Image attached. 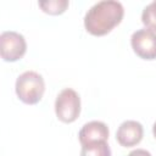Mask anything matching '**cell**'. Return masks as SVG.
Segmentation results:
<instances>
[{
    "label": "cell",
    "mask_w": 156,
    "mask_h": 156,
    "mask_svg": "<svg viewBox=\"0 0 156 156\" xmlns=\"http://www.w3.org/2000/svg\"><path fill=\"white\" fill-rule=\"evenodd\" d=\"M123 5L116 0H102L94 4L84 16V27L93 35H105L121 23Z\"/></svg>",
    "instance_id": "obj_1"
},
{
    "label": "cell",
    "mask_w": 156,
    "mask_h": 156,
    "mask_svg": "<svg viewBox=\"0 0 156 156\" xmlns=\"http://www.w3.org/2000/svg\"><path fill=\"white\" fill-rule=\"evenodd\" d=\"M15 90L22 102L35 105L41 100L45 91L44 78L35 71H26L17 77Z\"/></svg>",
    "instance_id": "obj_2"
},
{
    "label": "cell",
    "mask_w": 156,
    "mask_h": 156,
    "mask_svg": "<svg viewBox=\"0 0 156 156\" xmlns=\"http://www.w3.org/2000/svg\"><path fill=\"white\" fill-rule=\"evenodd\" d=\"M55 113L63 123L74 122L80 113V98L72 88L62 89L55 100Z\"/></svg>",
    "instance_id": "obj_3"
},
{
    "label": "cell",
    "mask_w": 156,
    "mask_h": 156,
    "mask_svg": "<svg viewBox=\"0 0 156 156\" xmlns=\"http://www.w3.org/2000/svg\"><path fill=\"white\" fill-rule=\"evenodd\" d=\"M27 51L24 37L15 30H5L0 35V55L6 62H15Z\"/></svg>",
    "instance_id": "obj_4"
},
{
    "label": "cell",
    "mask_w": 156,
    "mask_h": 156,
    "mask_svg": "<svg viewBox=\"0 0 156 156\" xmlns=\"http://www.w3.org/2000/svg\"><path fill=\"white\" fill-rule=\"evenodd\" d=\"M133 51L144 60L156 58V32L149 28H140L130 37Z\"/></svg>",
    "instance_id": "obj_5"
},
{
    "label": "cell",
    "mask_w": 156,
    "mask_h": 156,
    "mask_svg": "<svg viewBox=\"0 0 156 156\" xmlns=\"http://www.w3.org/2000/svg\"><path fill=\"white\" fill-rule=\"evenodd\" d=\"M143 134H144V128L141 123L133 119H128L119 124L116 132V139L119 145L124 147H130V146H135L141 141Z\"/></svg>",
    "instance_id": "obj_6"
},
{
    "label": "cell",
    "mask_w": 156,
    "mask_h": 156,
    "mask_svg": "<svg viewBox=\"0 0 156 156\" xmlns=\"http://www.w3.org/2000/svg\"><path fill=\"white\" fill-rule=\"evenodd\" d=\"M108 135H110L108 127L101 121H90L85 123L78 133V138L82 145H87L96 141H107Z\"/></svg>",
    "instance_id": "obj_7"
},
{
    "label": "cell",
    "mask_w": 156,
    "mask_h": 156,
    "mask_svg": "<svg viewBox=\"0 0 156 156\" xmlns=\"http://www.w3.org/2000/svg\"><path fill=\"white\" fill-rule=\"evenodd\" d=\"M80 156H111V149L107 141H96L82 145Z\"/></svg>",
    "instance_id": "obj_8"
},
{
    "label": "cell",
    "mask_w": 156,
    "mask_h": 156,
    "mask_svg": "<svg viewBox=\"0 0 156 156\" xmlns=\"http://www.w3.org/2000/svg\"><path fill=\"white\" fill-rule=\"evenodd\" d=\"M41 10L50 15H60L66 11L68 7L67 0H48V1H39L38 2Z\"/></svg>",
    "instance_id": "obj_9"
},
{
    "label": "cell",
    "mask_w": 156,
    "mask_h": 156,
    "mask_svg": "<svg viewBox=\"0 0 156 156\" xmlns=\"http://www.w3.org/2000/svg\"><path fill=\"white\" fill-rule=\"evenodd\" d=\"M141 22L146 28L156 32V0L146 5L141 13Z\"/></svg>",
    "instance_id": "obj_10"
},
{
    "label": "cell",
    "mask_w": 156,
    "mask_h": 156,
    "mask_svg": "<svg viewBox=\"0 0 156 156\" xmlns=\"http://www.w3.org/2000/svg\"><path fill=\"white\" fill-rule=\"evenodd\" d=\"M128 156H152L147 150L144 149H135L128 154Z\"/></svg>",
    "instance_id": "obj_11"
},
{
    "label": "cell",
    "mask_w": 156,
    "mask_h": 156,
    "mask_svg": "<svg viewBox=\"0 0 156 156\" xmlns=\"http://www.w3.org/2000/svg\"><path fill=\"white\" fill-rule=\"evenodd\" d=\"M152 134H154V136L156 138V122H155L154 126H152Z\"/></svg>",
    "instance_id": "obj_12"
}]
</instances>
